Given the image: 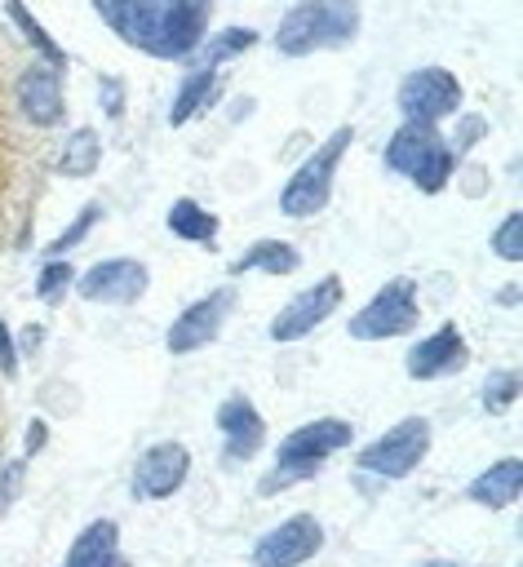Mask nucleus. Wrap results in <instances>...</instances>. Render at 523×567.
I'll return each instance as SVG.
<instances>
[{
  "mask_svg": "<svg viewBox=\"0 0 523 567\" xmlns=\"http://www.w3.org/2000/svg\"><path fill=\"white\" fill-rule=\"evenodd\" d=\"M18 66V35L0 22V257L27 239L31 208L49 177V142L22 120L13 102Z\"/></svg>",
  "mask_w": 523,
  "mask_h": 567,
  "instance_id": "1",
  "label": "nucleus"
},
{
  "mask_svg": "<svg viewBox=\"0 0 523 567\" xmlns=\"http://www.w3.org/2000/svg\"><path fill=\"white\" fill-rule=\"evenodd\" d=\"M359 0H301L279 18L275 49L284 58H306L315 49H341L359 35Z\"/></svg>",
  "mask_w": 523,
  "mask_h": 567,
  "instance_id": "2",
  "label": "nucleus"
},
{
  "mask_svg": "<svg viewBox=\"0 0 523 567\" xmlns=\"http://www.w3.org/2000/svg\"><path fill=\"white\" fill-rule=\"evenodd\" d=\"M350 434H355V425L341 421V416H319V421L297 425V430L279 443V456H275L279 465L262 478V496L275 492V487H288V483H297V478H310V474L324 465V456H332V452H341V447L350 443Z\"/></svg>",
  "mask_w": 523,
  "mask_h": 567,
  "instance_id": "3",
  "label": "nucleus"
},
{
  "mask_svg": "<svg viewBox=\"0 0 523 567\" xmlns=\"http://www.w3.org/2000/svg\"><path fill=\"white\" fill-rule=\"evenodd\" d=\"M350 142H355V128L341 124V128H332V137L324 146H315V155H306L297 164V173L279 190V213L284 217H315V213H324V204L332 195L337 164H341V155H346Z\"/></svg>",
  "mask_w": 523,
  "mask_h": 567,
  "instance_id": "4",
  "label": "nucleus"
},
{
  "mask_svg": "<svg viewBox=\"0 0 523 567\" xmlns=\"http://www.w3.org/2000/svg\"><path fill=\"white\" fill-rule=\"evenodd\" d=\"M417 319H421L417 284H412L408 275H399V279H390L368 306H359V310L350 315L346 328H350L355 341H386V337H403V332H412Z\"/></svg>",
  "mask_w": 523,
  "mask_h": 567,
  "instance_id": "5",
  "label": "nucleus"
},
{
  "mask_svg": "<svg viewBox=\"0 0 523 567\" xmlns=\"http://www.w3.org/2000/svg\"><path fill=\"white\" fill-rule=\"evenodd\" d=\"M430 452V421L425 416H403L394 430H386L381 439H372L359 452V470L381 474V478H403L412 474Z\"/></svg>",
  "mask_w": 523,
  "mask_h": 567,
  "instance_id": "6",
  "label": "nucleus"
},
{
  "mask_svg": "<svg viewBox=\"0 0 523 567\" xmlns=\"http://www.w3.org/2000/svg\"><path fill=\"white\" fill-rule=\"evenodd\" d=\"M457 106H461V84L443 66H417L399 84V111L417 124H434L443 115H457Z\"/></svg>",
  "mask_w": 523,
  "mask_h": 567,
  "instance_id": "7",
  "label": "nucleus"
},
{
  "mask_svg": "<svg viewBox=\"0 0 523 567\" xmlns=\"http://www.w3.org/2000/svg\"><path fill=\"white\" fill-rule=\"evenodd\" d=\"M13 102L22 111V120L40 133V128H53L62 120V71H53L49 62L31 58L18 66V80H13Z\"/></svg>",
  "mask_w": 523,
  "mask_h": 567,
  "instance_id": "8",
  "label": "nucleus"
},
{
  "mask_svg": "<svg viewBox=\"0 0 523 567\" xmlns=\"http://www.w3.org/2000/svg\"><path fill=\"white\" fill-rule=\"evenodd\" d=\"M324 549V527L315 514H293L279 527H270L257 545H253V563L257 567H297L306 558H315Z\"/></svg>",
  "mask_w": 523,
  "mask_h": 567,
  "instance_id": "9",
  "label": "nucleus"
},
{
  "mask_svg": "<svg viewBox=\"0 0 523 567\" xmlns=\"http://www.w3.org/2000/svg\"><path fill=\"white\" fill-rule=\"evenodd\" d=\"M337 306H341V279H337V275H324L319 284L301 288V292L270 319V341H301V337L315 332Z\"/></svg>",
  "mask_w": 523,
  "mask_h": 567,
  "instance_id": "10",
  "label": "nucleus"
},
{
  "mask_svg": "<svg viewBox=\"0 0 523 567\" xmlns=\"http://www.w3.org/2000/svg\"><path fill=\"white\" fill-rule=\"evenodd\" d=\"M230 306H235V288H217V292H208V297L191 301V306L173 319V328L164 332L168 354H191V350L208 346V341L222 332V323H226Z\"/></svg>",
  "mask_w": 523,
  "mask_h": 567,
  "instance_id": "11",
  "label": "nucleus"
},
{
  "mask_svg": "<svg viewBox=\"0 0 523 567\" xmlns=\"http://www.w3.org/2000/svg\"><path fill=\"white\" fill-rule=\"evenodd\" d=\"M186 474H191L186 443H173V439L151 443L133 465V496L137 501H164L186 483Z\"/></svg>",
  "mask_w": 523,
  "mask_h": 567,
  "instance_id": "12",
  "label": "nucleus"
},
{
  "mask_svg": "<svg viewBox=\"0 0 523 567\" xmlns=\"http://www.w3.org/2000/svg\"><path fill=\"white\" fill-rule=\"evenodd\" d=\"M146 266L133 261V257H111V261H98L89 266L84 275H75V292L84 301H106V306H129L146 292Z\"/></svg>",
  "mask_w": 523,
  "mask_h": 567,
  "instance_id": "13",
  "label": "nucleus"
},
{
  "mask_svg": "<svg viewBox=\"0 0 523 567\" xmlns=\"http://www.w3.org/2000/svg\"><path fill=\"white\" fill-rule=\"evenodd\" d=\"M213 0H168L151 58H191L204 44Z\"/></svg>",
  "mask_w": 523,
  "mask_h": 567,
  "instance_id": "14",
  "label": "nucleus"
},
{
  "mask_svg": "<svg viewBox=\"0 0 523 567\" xmlns=\"http://www.w3.org/2000/svg\"><path fill=\"white\" fill-rule=\"evenodd\" d=\"M93 9L102 13V22L133 49H155V35H160V22H164V9L168 0H93Z\"/></svg>",
  "mask_w": 523,
  "mask_h": 567,
  "instance_id": "15",
  "label": "nucleus"
},
{
  "mask_svg": "<svg viewBox=\"0 0 523 567\" xmlns=\"http://www.w3.org/2000/svg\"><path fill=\"white\" fill-rule=\"evenodd\" d=\"M465 359H470L465 337L457 332V323H443V328H434L425 341H417V346L408 350L403 368H408L412 381H434V377H452V372H461Z\"/></svg>",
  "mask_w": 523,
  "mask_h": 567,
  "instance_id": "16",
  "label": "nucleus"
},
{
  "mask_svg": "<svg viewBox=\"0 0 523 567\" xmlns=\"http://www.w3.org/2000/svg\"><path fill=\"white\" fill-rule=\"evenodd\" d=\"M217 430H222V461H248L257 447H262V439H266V421H262V412L244 399V394H230L222 408H217Z\"/></svg>",
  "mask_w": 523,
  "mask_h": 567,
  "instance_id": "17",
  "label": "nucleus"
},
{
  "mask_svg": "<svg viewBox=\"0 0 523 567\" xmlns=\"http://www.w3.org/2000/svg\"><path fill=\"white\" fill-rule=\"evenodd\" d=\"M439 142H443V137L434 133V124H417V120H408V124H399L394 137L386 142V168L412 177L417 164H421Z\"/></svg>",
  "mask_w": 523,
  "mask_h": 567,
  "instance_id": "18",
  "label": "nucleus"
},
{
  "mask_svg": "<svg viewBox=\"0 0 523 567\" xmlns=\"http://www.w3.org/2000/svg\"><path fill=\"white\" fill-rule=\"evenodd\" d=\"M115 545H120V527L111 518H98V523H89L75 536V545L66 549V563L62 567H124V558L115 554Z\"/></svg>",
  "mask_w": 523,
  "mask_h": 567,
  "instance_id": "19",
  "label": "nucleus"
},
{
  "mask_svg": "<svg viewBox=\"0 0 523 567\" xmlns=\"http://www.w3.org/2000/svg\"><path fill=\"white\" fill-rule=\"evenodd\" d=\"M519 483H523V465H519V456H505V461H492V465L465 487V496H470L474 505L501 509V505H514Z\"/></svg>",
  "mask_w": 523,
  "mask_h": 567,
  "instance_id": "20",
  "label": "nucleus"
},
{
  "mask_svg": "<svg viewBox=\"0 0 523 567\" xmlns=\"http://www.w3.org/2000/svg\"><path fill=\"white\" fill-rule=\"evenodd\" d=\"M4 13H9V22H13V31L22 35V44L40 58V62H49L53 71H66V49L40 27V18L27 9V0H4Z\"/></svg>",
  "mask_w": 523,
  "mask_h": 567,
  "instance_id": "21",
  "label": "nucleus"
},
{
  "mask_svg": "<svg viewBox=\"0 0 523 567\" xmlns=\"http://www.w3.org/2000/svg\"><path fill=\"white\" fill-rule=\"evenodd\" d=\"M301 266V252L288 244V239H257L244 257L230 261V275H248V270H262V275H293Z\"/></svg>",
  "mask_w": 523,
  "mask_h": 567,
  "instance_id": "22",
  "label": "nucleus"
},
{
  "mask_svg": "<svg viewBox=\"0 0 523 567\" xmlns=\"http://www.w3.org/2000/svg\"><path fill=\"white\" fill-rule=\"evenodd\" d=\"M217 93V71L213 66H195V71H186L182 75V84H177V93H173V106H168V124L177 128V124H186L199 106H208V97Z\"/></svg>",
  "mask_w": 523,
  "mask_h": 567,
  "instance_id": "23",
  "label": "nucleus"
},
{
  "mask_svg": "<svg viewBox=\"0 0 523 567\" xmlns=\"http://www.w3.org/2000/svg\"><path fill=\"white\" fill-rule=\"evenodd\" d=\"M164 226H168L177 239H191V244H213L217 230H222V221H217L208 208H199L195 199H173Z\"/></svg>",
  "mask_w": 523,
  "mask_h": 567,
  "instance_id": "24",
  "label": "nucleus"
},
{
  "mask_svg": "<svg viewBox=\"0 0 523 567\" xmlns=\"http://www.w3.org/2000/svg\"><path fill=\"white\" fill-rule=\"evenodd\" d=\"M98 164H102V137H98L93 128H75V133L62 142L58 173H62V177H93Z\"/></svg>",
  "mask_w": 523,
  "mask_h": 567,
  "instance_id": "25",
  "label": "nucleus"
},
{
  "mask_svg": "<svg viewBox=\"0 0 523 567\" xmlns=\"http://www.w3.org/2000/svg\"><path fill=\"white\" fill-rule=\"evenodd\" d=\"M452 168H457V155H452V146L448 142H439L421 164H417V173H412V186L417 190H425V195H439L443 186H448V177H452Z\"/></svg>",
  "mask_w": 523,
  "mask_h": 567,
  "instance_id": "26",
  "label": "nucleus"
},
{
  "mask_svg": "<svg viewBox=\"0 0 523 567\" xmlns=\"http://www.w3.org/2000/svg\"><path fill=\"white\" fill-rule=\"evenodd\" d=\"M253 44H257V31H253V27H226V31L208 35V44H204V53H199V66H213V71H217V62H226V58L253 49Z\"/></svg>",
  "mask_w": 523,
  "mask_h": 567,
  "instance_id": "27",
  "label": "nucleus"
},
{
  "mask_svg": "<svg viewBox=\"0 0 523 567\" xmlns=\"http://www.w3.org/2000/svg\"><path fill=\"white\" fill-rule=\"evenodd\" d=\"M98 217H102V204H98V199H89V204L75 213V221L49 239V248H44V252H49V257H66V252H71V248L93 230V221H98Z\"/></svg>",
  "mask_w": 523,
  "mask_h": 567,
  "instance_id": "28",
  "label": "nucleus"
},
{
  "mask_svg": "<svg viewBox=\"0 0 523 567\" xmlns=\"http://www.w3.org/2000/svg\"><path fill=\"white\" fill-rule=\"evenodd\" d=\"M514 399H519V372H514V368L488 372V381H483V408L496 416V412H505Z\"/></svg>",
  "mask_w": 523,
  "mask_h": 567,
  "instance_id": "29",
  "label": "nucleus"
},
{
  "mask_svg": "<svg viewBox=\"0 0 523 567\" xmlns=\"http://www.w3.org/2000/svg\"><path fill=\"white\" fill-rule=\"evenodd\" d=\"M75 284V270H71V261H62V257H53V261H44V270H40V279H35V297L40 301H62L66 297V288Z\"/></svg>",
  "mask_w": 523,
  "mask_h": 567,
  "instance_id": "30",
  "label": "nucleus"
},
{
  "mask_svg": "<svg viewBox=\"0 0 523 567\" xmlns=\"http://www.w3.org/2000/svg\"><path fill=\"white\" fill-rule=\"evenodd\" d=\"M519 213H505V221L492 230V252L501 257V261H519L523 257V244H519Z\"/></svg>",
  "mask_w": 523,
  "mask_h": 567,
  "instance_id": "31",
  "label": "nucleus"
},
{
  "mask_svg": "<svg viewBox=\"0 0 523 567\" xmlns=\"http://www.w3.org/2000/svg\"><path fill=\"white\" fill-rule=\"evenodd\" d=\"M98 97H102V106H106V115H111V120H120V115H124V84H120L115 75H102Z\"/></svg>",
  "mask_w": 523,
  "mask_h": 567,
  "instance_id": "32",
  "label": "nucleus"
},
{
  "mask_svg": "<svg viewBox=\"0 0 523 567\" xmlns=\"http://www.w3.org/2000/svg\"><path fill=\"white\" fill-rule=\"evenodd\" d=\"M483 133H488V120H483V115H461V124H457L452 142H457V151H470Z\"/></svg>",
  "mask_w": 523,
  "mask_h": 567,
  "instance_id": "33",
  "label": "nucleus"
},
{
  "mask_svg": "<svg viewBox=\"0 0 523 567\" xmlns=\"http://www.w3.org/2000/svg\"><path fill=\"white\" fill-rule=\"evenodd\" d=\"M0 377H4V381L18 377V346H13L9 328H4V319H0Z\"/></svg>",
  "mask_w": 523,
  "mask_h": 567,
  "instance_id": "34",
  "label": "nucleus"
},
{
  "mask_svg": "<svg viewBox=\"0 0 523 567\" xmlns=\"http://www.w3.org/2000/svg\"><path fill=\"white\" fill-rule=\"evenodd\" d=\"M18 483H22V461H13L9 470H0V509H9V501L18 496Z\"/></svg>",
  "mask_w": 523,
  "mask_h": 567,
  "instance_id": "35",
  "label": "nucleus"
},
{
  "mask_svg": "<svg viewBox=\"0 0 523 567\" xmlns=\"http://www.w3.org/2000/svg\"><path fill=\"white\" fill-rule=\"evenodd\" d=\"M44 439H49V430H44V421H31V430H27V439H22V447H27V456H35V452L44 447Z\"/></svg>",
  "mask_w": 523,
  "mask_h": 567,
  "instance_id": "36",
  "label": "nucleus"
},
{
  "mask_svg": "<svg viewBox=\"0 0 523 567\" xmlns=\"http://www.w3.org/2000/svg\"><path fill=\"white\" fill-rule=\"evenodd\" d=\"M4 381V377H0ZM4 421H9V408H4V390H0V452H4Z\"/></svg>",
  "mask_w": 523,
  "mask_h": 567,
  "instance_id": "37",
  "label": "nucleus"
},
{
  "mask_svg": "<svg viewBox=\"0 0 523 567\" xmlns=\"http://www.w3.org/2000/svg\"><path fill=\"white\" fill-rule=\"evenodd\" d=\"M421 567H461V563H421Z\"/></svg>",
  "mask_w": 523,
  "mask_h": 567,
  "instance_id": "38",
  "label": "nucleus"
}]
</instances>
